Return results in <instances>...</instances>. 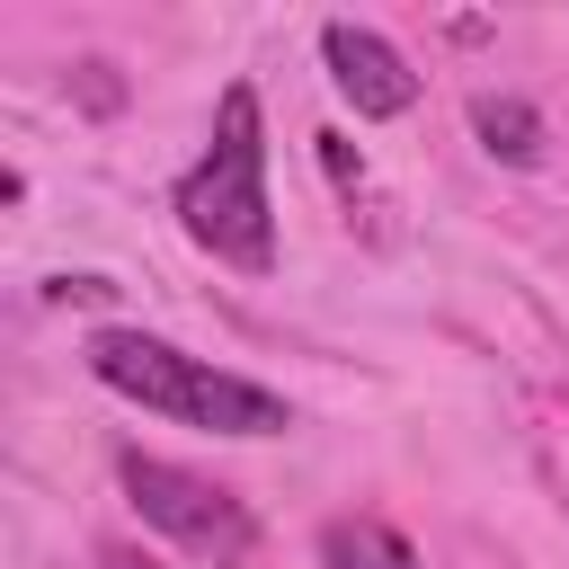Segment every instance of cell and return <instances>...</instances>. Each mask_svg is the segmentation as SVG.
<instances>
[{
    "instance_id": "obj_7",
    "label": "cell",
    "mask_w": 569,
    "mask_h": 569,
    "mask_svg": "<svg viewBox=\"0 0 569 569\" xmlns=\"http://www.w3.org/2000/svg\"><path fill=\"white\" fill-rule=\"evenodd\" d=\"M44 293H53V302H116V284H107V276H53Z\"/></svg>"
},
{
    "instance_id": "obj_3",
    "label": "cell",
    "mask_w": 569,
    "mask_h": 569,
    "mask_svg": "<svg viewBox=\"0 0 569 569\" xmlns=\"http://www.w3.org/2000/svg\"><path fill=\"white\" fill-rule=\"evenodd\" d=\"M116 480H124V498H133V516H142L151 533H169V542H187V551H213V569L240 560L249 533H258V516H249L222 480H204V471H187V462L116 453Z\"/></svg>"
},
{
    "instance_id": "obj_11",
    "label": "cell",
    "mask_w": 569,
    "mask_h": 569,
    "mask_svg": "<svg viewBox=\"0 0 569 569\" xmlns=\"http://www.w3.org/2000/svg\"><path fill=\"white\" fill-rule=\"evenodd\" d=\"M222 569H240V560H222Z\"/></svg>"
},
{
    "instance_id": "obj_1",
    "label": "cell",
    "mask_w": 569,
    "mask_h": 569,
    "mask_svg": "<svg viewBox=\"0 0 569 569\" xmlns=\"http://www.w3.org/2000/svg\"><path fill=\"white\" fill-rule=\"evenodd\" d=\"M178 222L196 249H213L240 276L276 267V204H267V124H258V89L231 80L213 107V142L204 160L178 178Z\"/></svg>"
},
{
    "instance_id": "obj_2",
    "label": "cell",
    "mask_w": 569,
    "mask_h": 569,
    "mask_svg": "<svg viewBox=\"0 0 569 569\" xmlns=\"http://www.w3.org/2000/svg\"><path fill=\"white\" fill-rule=\"evenodd\" d=\"M89 373L160 418H187V427H213V436H284L293 409L249 382V373H222L204 356H178L169 338H142V329H98L89 338Z\"/></svg>"
},
{
    "instance_id": "obj_10",
    "label": "cell",
    "mask_w": 569,
    "mask_h": 569,
    "mask_svg": "<svg viewBox=\"0 0 569 569\" xmlns=\"http://www.w3.org/2000/svg\"><path fill=\"white\" fill-rule=\"evenodd\" d=\"M98 569H160V560H151V551H133V542H107V551H98Z\"/></svg>"
},
{
    "instance_id": "obj_4",
    "label": "cell",
    "mask_w": 569,
    "mask_h": 569,
    "mask_svg": "<svg viewBox=\"0 0 569 569\" xmlns=\"http://www.w3.org/2000/svg\"><path fill=\"white\" fill-rule=\"evenodd\" d=\"M320 62H329V80H338V98L356 116H409L418 107V71L373 27H356V18H329L320 27Z\"/></svg>"
},
{
    "instance_id": "obj_9",
    "label": "cell",
    "mask_w": 569,
    "mask_h": 569,
    "mask_svg": "<svg viewBox=\"0 0 569 569\" xmlns=\"http://www.w3.org/2000/svg\"><path fill=\"white\" fill-rule=\"evenodd\" d=\"M80 89H89V107H116V80H107V62H80Z\"/></svg>"
},
{
    "instance_id": "obj_8",
    "label": "cell",
    "mask_w": 569,
    "mask_h": 569,
    "mask_svg": "<svg viewBox=\"0 0 569 569\" xmlns=\"http://www.w3.org/2000/svg\"><path fill=\"white\" fill-rule=\"evenodd\" d=\"M320 160H329V178H338V187H356V178H365V169H356V151H347L338 133H320Z\"/></svg>"
},
{
    "instance_id": "obj_5",
    "label": "cell",
    "mask_w": 569,
    "mask_h": 569,
    "mask_svg": "<svg viewBox=\"0 0 569 569\" xmlns=\"http://www.w3.org/2000/svg\"><path fill=\"white\" fill-rule=\"evenodd\" d=\"M320 560H329V569H427L382 516H338V525L320 533Z\"/></svg>"
},
{
    "instance_id": "obj_6",
    "label": "cell",
    "mask_w": 569,
    "mask_h": 569,
    "mask_svg": "<svg viewBox=\"0 0 569 569\" xmlns=\"http://www.w3.org/2000/svg\"><path fill=\"white\" fill-rule=\"evenodd\" d=\"M471 133H480V151L507 160V169H533V160H542V116H533L525 98H471Z\"/></svg>"
}]
</instances>
